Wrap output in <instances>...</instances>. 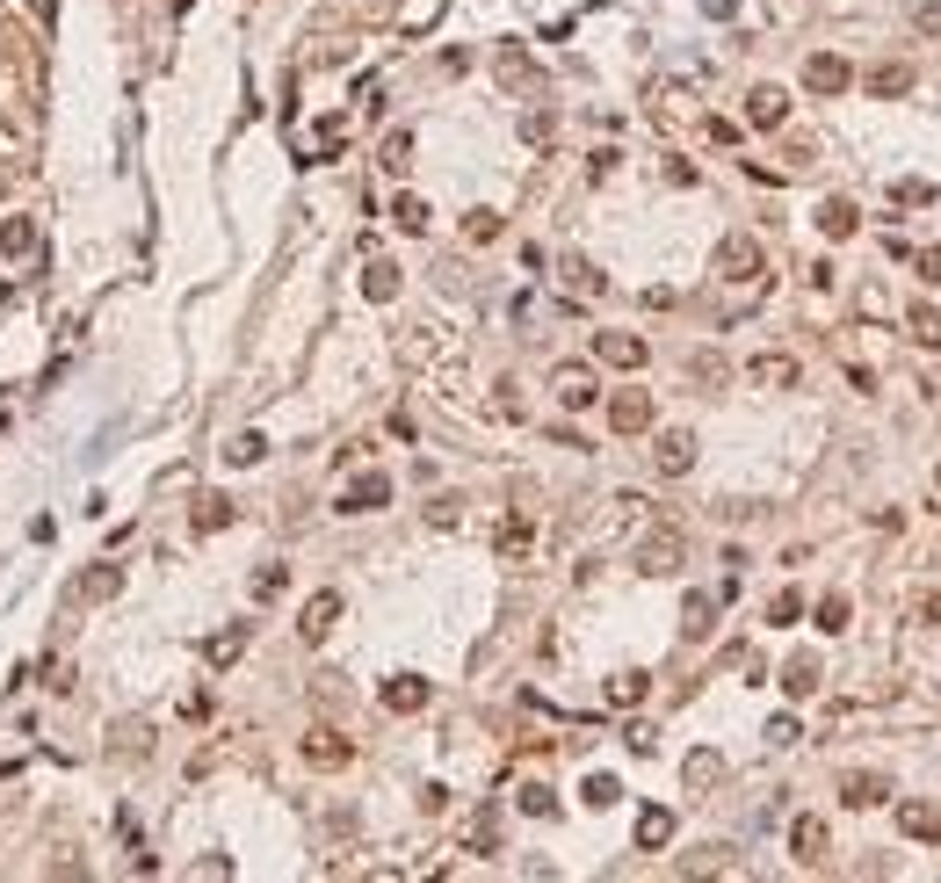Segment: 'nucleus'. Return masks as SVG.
Segmentation results:
<instances>
[{
	"label": "nucleus",
	"mask_w": 941,
	"mask_h": 883,
	"mask_svg": "<svg viewBox=\"0 0 941 883\" xmlns=\"http://www.w3.org/2000/svg\"><path fill=\"white\" fill-rule=\"evenodd\" d=\"M746 377L761 384V391H789V384H797V362H789V355H761Z\"/></svg>",
	"instance_id": "nucleus-14"
},
{
	"label": "nucleus",
	"mask_w": 941,
	"mask_h": 883,
	"mask_svg": "<svg viewBox=\"0 0 941 883\" xmlns=\"http://www.w3.org/2000/svg\"><path fill=\"white\" fill-rule=\"evenodd\" d=\"M913 268H920V276H927V283H941V247H927V254H913Z\"/></svg>",
	"instance_id": "nucleus-48"
},
{
	"label": "nucleus",
	"mask_w": 941,
	"mask_h": 883,
	"mask_svg": "<svg viewBox=\"0 0 941 883\" xmlns=\"http://www.w3.org/2000/svg\"><path fill=\"white\" fill-rule=\"evenodd\" d=\"M464 232H471V239H500V218H493V210H471Z\"/></svg>",
	"instance_id": "nucleus-44"
},
{
	"label": "nucleus",
	"mask_w": 941,
	"mask_h": 883,
	"mask_svg": "<svg viewBox=\"0 0 941 883\" xmlns=\"http://www.w3.org/2000/svg\"><path fill=\"white\" fill-rule=\"evenodd\" d=\"M362 297H370V304L399 297V261H370V268H362Z\"/></svg>",
	"instance_id": "nucleus-13"
},
{
	"label": "nucleus",
	"mask_w": 941,
	"mask_h": 883,
	"mask_svg": "<svg viewBox=\"0 0 941 883\" xmlns=\"http://www.w3.org/2000/svg\"><path fill=\"white\" fill-rule=\"evenodd\" d=\"M688 370H695V377H703V384H724V362H717V355H695V362H688Z\"/></svg>",
	"instance_id": "nucleus-45"
},
{
	"label": "nucleus",
	"mask_w": 941,
	"mask_h": 883,
	"mask_svg": "<svg viewBox=\"0 0 941 883\" xmlns=\"http://www.w3.org/2000/svg\"><path fill=\"white\" fill-rule=\"evenodd\" d=\"M0 247H8V254L22 261L29 247H37V225H29V218H8V225H0Z\"/></svg>",
	"instance_id": "nucleus-27"
},
{
	"label": "nucleus",
	"mask_w": 941,
	"mask_h": 883,
	"mask_svg": "<svg viewBox=\"0 0 941 883\" xmlns=\"http://www.w3.org/2000/svg\"><path fill=\"white\" fill-rule=\"evenodd\" d=\"M847 616H855V608H847V594H826V601H818V630H826V637H840Z\"/></svg>",
	"instance_id": "nucleus-28"
},
{
	"label": "nucleus",
	"mask_w": 941,
	"mask_h": 883,
	"mask_svg": "<svg viewBox=\"0 0 941 883\" xmlns=\"http://www.w3.org/2000/svg\"><path fill=\"white\" fill-rule=\"evenodd\" d=\"M797 616H804V594H797V587H782V594L768 601V623L782 630V623H797Z\"/></svg>",
	"instance_id": "nucleus-33"
},
{
	"label": "nucleus",
	"mask_w": 941,
	"mask_h": 883,
	"mask_svg": "<svg viewBox=\"0 0 941 883\" xmlns=\"http://www.w3.org/2000/svg\"><path fill=\"white\" fill-rule=\"evenodd\" d=\"M616 797H623V789H616V775H587V804H594V811H609Z\"/></svg>",
	"instance_id": "nucleus-39"
},
{
	"label": "nucleus",
	"mask_w": 941,
	"mask_h": 883,
	"mask_svg": "<svg viewBox=\"0 0 941 883\" xmlns=\"http://www.w3.org/2000/svg\"><path fill=\"white\" fill-rule=\"evenodd\" d=\"M529 551V522H522V514H507V522H500V558H522Z\"/></svg>",
	"instance_id": "nucleus-29"
},
{
	"label": "nucleus",
	"mask_w": 941,
	"mask_h": 883,
	"mask_svg": "<svg viewBox=\"0 0 941 883\" xmlns=\"http://www.w3.org/2000/svg\"><path fill=\"white\" fill-rule=\"evenodd\" d=\"M609 428L616 435H645L652 428V399H645V391H616V399H609Z\"/></svg>",
	"instance_id": "nucleus-4"
},
{
	"label": "nucleus",
	"mask_w": 941,
	"mask_h": 883,
	"mask_svg": "<svg viewBox=\"0 0 941 883\" xmlns=\"http://www.w3.org/2000/svg\"><path fill=\"white\" fill-rule=\"evenodd\" d=\"M905 87H913V73H905V66H876V73H869V95H905Z\"/></svg>",
	"instance_id": "nucleus-31"
},
{
	"label": "nucleus",
	"mask_w": 941,
	"mask_h": 883,
	"mask_svg": "<svg viewBox=\"0 0 941 883\" xmlns=\"http://www.w3.org/2000/svg\"><path fill=\"white\" fill-rule=\"evenodd\" d=\"M637 565H645V572H674L681 565V536H652L645 551H637Z\"/></svg>",
	"instance_id": "nucleus-21"
},
{
	"label": "nucleus",
	"mask_w": 941,
	"mask_h": 883,
	"mask_svg": "<svg viewBox=\"0 0 941 883\" xmlns=\"http://www.w3.org/2000/svg\"><path fill=\"white\" fill-rule=\"evenodd\" d=\"M905 326H913L920 348H941V312H934V304H913V319H905Z\"/></svg>",
	"instance_id": "nucleus-25"
},
{
	"label": "nucleus",
	"mask_w": 941,
	"mask_h": 883,
	"mask_svg": "<svg viewBox=\"0 0 941 883\" xmlns=\"http://www.w3.org/2000/svg\"><path fill=\"white\" fill-rule=\"evenodd\" d=\"M710 608H717V594H688V608H681V637H710Z\"/></svg>",
	"instance_id": "nucleus-24"
},
{
	"label": "nucleus",
	"mask_w": 941,
	"mask_h": 883,
	"mask_svg": "<svg viewBox=\"0 0 941 883\" xmlns=\"http://www.w3.org/2000/svg\"><path fill=\"white\" fill-rule=\"evenodd\" d=\"M522 811H529V818H551V811H558V797H551L543 782H529V789H522Z\"/></svg>",
	"instance_id": "nucleus-42"
},
{
	"label": "nucleus",
	"mask_w": 941,
	"mask_h": 883,
	"mask_svg": "<svg viewBox=\"0 0 941 883\" xmlns=\"http://www.w3.org/2000/svg\"><path fill=\"white\" fill-rule=\"evenodd\" d=\"M920 616H927V623H941V587H934V594L920 601Z\"/></svg>",
	"instance_id": "nucleus-51"
},
{
	"label": "nucleus",
	"mask_w": 941,
	"mask_h": 883,
	"mask_svg": "<svg viewBox=\"0 0 941 883\" xmlns=\"http://www.w3.org/2000/svg\"><path fill=\"white\" fill-rule=\"evenodd\" d=\"M261 456H268V442H261V435H232L225 464H261Z\"/></svg>",
	"instance_id": "nucleus-36"
},
{
	"label": "nucleus",
	"mask_w": 941,
	"mask_h": 883,
	"mask_svg": "<svg viewBox=\"0 0 941 883\" xmlns=\"http://www.w3.org/2000/svg\"><path fill=\"white\" fill-rule=\"evenodd\" d=\"M645 681H652V674H616V681H609V703H645Z\"/></svg>",
	"instance_id": "nucleus-37"
},
{
	"label": "nucleus",
	"mask_w": 941,
	"mask_h": 883,
	"mask_svg": "<svg viewBox=\"0 0 941 883\" xmlns=\"http://www.w3.org/2000/svg\"><path fill=\"white\" fill-rule=\"evenodd\" d=\"M551 131H558V116H551V109H529V116H522V138H529V145H543Z\"/></svg>",
	"instance_id": "nucleus-40"
},
{
	"label": "nucleus",
	"mask_w": 941,
	"mask_h": 883,
	"mask_svg": "<svg viewBox=\"0 0 941 883\" xmlns=\"http://www.w3.org/2000/svg\"><path fill=\"white\" fill-rule=\"evenodd\" d=\"M551 391H558V406H572V413L601 399V391H594V370H587V362H558V370H551Z\"/></svg>",
	"instance_id": "nucleus-3"
},
{
	"label": "nucleus",
	"mask_w": 941,
	"mask_h": 883,
	"mask_svg": "<svg viewBox=\"0 0 941 883\" xmlns=\"http://www.w3.org/2000/svg\"><path fill=\"white\" fill-rule=\"evenodd\" d=\"M391 225H399V232H428V203H420V196H399V203H391Z\"/></svg>",
	"instance_id": "nucleus-26"
},
{
	"label": "nucleus",
	"mask_w": 941,
	"mask_h": 883,
	"mask_svg": "<svg viewBox=\"0 0 941 883\" xmlns=\"http://www.w3.org/2000/svg\"><path fill=\"white\" fill-rule=\"evenodd\" d=\"M116 587H124V572H116V565H102V572H87V580H80V594H87V601H109Z\"/></svg>",
	"instance_id": "nucleus-30"
},
{
	"label": "nucleus",
	"mask_w": 941,
	"mask_h": 883,
	"mask_svg": "<svg viewBox=\"0 0 941 883\" xmlns=\"http://www.w3.org/2000/svg\"><path fill=\"white\" fill-rule=\"evenodd\" d=\"M384 167H391V174H406V167H413V138H406V131H399V138H384Z\"/></svg>",
	"instance_id": "nucleus-41"
},
{
	"label": "nucleus",
	"mask_w": 941,
	"mask_h": 883,
	"mask_svg": "<svg viewBox=\"0 0 941 883\" xmlns=\"http://www.w3.org/2000/svg\"><path fill=\"white\" fill-rule=\"evenodd\" d=\"M789 847H797V862H826V826H818V818H797V826H789Z\"/></svg>",
	"instance_id": "nucleus-18"
},
{
	"label": "nucleus",
	"mask_w": 941,
	"mask_h": 883,
	"mask_svg": "<svg viewBox=\"0 0 941 883\" xmlns=\"http://www.w3.org/2000/svg\"><path fill=\"white\" fill-rule=\"evenodd\" d=\"M384 500H391V478H384V471H362L348 493H341V514H377Z\"/></svg>",
	"instance_id": "nucleus-5"
},
{
	"label": "nucleus",
	"mask_w": 941,
	"mask_h": 883,
	"mask_svg": "<svg viewBox=\"0 0 941 883\" xmlns=\"http://www.w3.org/2000/svg\"><path fill=\"white\" fill-rule=\"evenodd\" d=\"M840 797L855 804V811H869V804H884V797H891V782H884V775H847V782H840Z\"/></svg>",
	"instance_id": "nucleus-17"
},
{
	"label": "nucleus",
	"mask_w": 941,
	"mask_h": 883,
	"mask_svg": "<svg viewBox=\"0 0 941 883\" xmlns=\"http://www.w3.org/2000/svg\"><path fill=\"white\" fill-rule=\"evenodd\" d=\"M818 681H826V674H818V659H811V652H797V659L782 666V688L797 695V703H804V695H818Z\"/></svg>",
	"instance_id": "nucleus-15"
},
{
	"label": "nucleus",
	"mask_w": 941,
	"mask_h": 883,
	"mask_svg": "<svg viewBox=\"0 0 941 883\" xmlns=\"http://www.w3.org/2000/svg\"><path fill=\"white\" fill-rule=\"evenodd\" d=\"M428 681H420V674H391L384 681V710H399V717H413V710H428Z\"/></svg>",
	"instance_id": "nucleus-7"
},
{
	"label": "nucleus",
	"mask_w": 941,
	"mask_h": 883,
	"mask_svg": "<svg viewBox=\"0 0 941 883\" xmlns=\"http://www.w3.org/2000/svg\"><path fill=\"white\" fill-rule=\"evenodd\" d=\"M804 87L811 95H847V87H855V66L833 58V51H818V58H804Z\"/></svg>",
	"instance_id": "nucleus-2"
},
{
	"label": "nucleus",
	"mask_w": 941,
	"mask_h": 883,
	"mask_svg": "<svg viewBox=\"0 0 941 883\" xmlns=\"http://www.w3.org/2000/svg\"><path fill=\"white\" fill-rule=\"evenodd\" d=\"M717 775H724V760H717V753H695V760H688V789H710Z\"/></svg>",
	"instance_id": "nucleus-35"
},
{
	"label": "nucleus",
	"mask_w": 941,
	"mask_h": 883,
	"mask_svg": "<svg viewBox=\"0 0 941 883\" xmlns=\"http://www.w3.org/2000/svg\"><path fill=\"white\" fill-rule=\"evenodd\" d=\"M594 355L601 362H616V370H645V341H637V333H594Z\"/></svg>",
	"instance_id": "nucleus-6"
},
{
	"label": "nucleus",
	"mask_w": 941,
	"mask_h": 883,
	"mask_svg": "<svg viewBox=\"0 0 941 883\" xmlns=\"http://www.w3.org/2000/svg\"><path fill=\"white\" fill-rule=\"evenodd\" d=\"M782 116H789V95H782V87H753V95H746V124H761V131H775Z\"/></svg>",
	"instance_id": "nucleus-10"
},
{
	"label": "nucleus",
	"mask_w": 941,
	"mask_h": 883,
	"mask_svg": "<svg viewBox=\"0 0 941 883\" xmlns=\"http://www.w3.org/2000/svg\"><path fill=\"white\" fill-rule=\"evenodd\" d=\"M913 22L927 29V37H941V8H934V0H927V8H913Z\"/></svg>",
	"instance_id": "nucleus-49"
},
{
	"label": "nucleus",
	"mask_w": 941,
	"mask_h": 883,
	"mask_svg": "<svg viewBox=\"0 0 941 883\" xmlns=\"http://www.w3.org/2000/svg\"><path fill=\"white\" fill-rule=\"evenodd\" d=\"M652 464H659L666 478H681V471L695 464V435H688V428H666V435H659V449H652Z\"/></svg>",
	"instance_id": "nucleus-8"
},
{
	"label": "nucleus",
	"mask_w": 941,
	"mask_h": 883,
	"mask_svg": "<svg viewBox=\"0 0 941 883\" xmlns=\"http://www.w3.org/2000/svg\"><path fill=\"white\" fill-rule=\"evenodd\" d=\"M225 522H232V500H225V493L196 500V529H225Z\"/></svg>",
	"instance_id": "nucleus-32"
},
{
	"label": "nucleus",
	"mask_w": 941,
	"mask_h": 883,
	"mask_svg": "<svg viewBox=\"0 0 941 883\" xmlns=\"http://www.w3.org/2000/svg\"><path fill=\"white\" fill-rule=\"evenodd\" d=\"M891 203H898V210H927V203H934V181H920V174L891 181Z\"/></svg>",
	"instance_id": "nucleus-22"
},
{
	"label": "nucleus",
	"mask_w": 941,
	"mask_h": 883,
	"mask_svg": "<svg viewBox=\"0 0 941 883\" xmlns=\"http://www.w3.org/2000/svg\"><path fill=\"white\" fill-rule=\"evenodd\" d=\"M768 746H797V717H775L768 724Z\"/></svg>",
	"instance_id": "nucleus-46"
},
{
	"label": "nucleus",
	"mask_w": 941,
	"mask_h": 883,
	"mask_svg": "<svg viewBox=\"0 0 941 883\" xmlns=\"http://www.w3.org/2000/svg\"><path fill=\"white\" fill-rule=\"evenodd\" d=\"M623 746H630V753H652L659 739H652V724H630V732H623Z\"/></svg>",
	"instance_id": "nucleus-47"
},
{
	"label": "nucleus",
	"mask_w": 941,
	"mask_h": 883,
	"mask_svg": "<svg viewBox=\"0 0 941 883\" xmlns=\"http://www.w3.org/2000/svg\"><path fill=\"white\" fill-rule=\"evenodd\" d=\"M703 15H717V22H724V15H739V0H703Z\"/></svg>",
	"instance_id": "nucleus-50"
},
{
	"label": "nucleus",
	"mask_w": 941,
	"mask_h": 883,
	"mask_svg": "<svg viewBox=\"0 0 941 883\" xmlns=\"http://www.w3.org/2000/svg\"><path fill=\"white\" fill-rule=\"evenodd\" d=\"M898 826H905V840H941V811L934 804H898Z\"/></svg>",
	"instance_id": "nucleus-16"
},
{
	"label": "nucleus",
	"mask_w": 941,
	"mask_h": 883,
	"mask_svg": "<svg viewBox=\"0 0 941 883\" xmlns=\"http://www.w3.org/2000/svg\"><path fill=\"white\" fill-rule=\"evenodd\" d=\"M717 276H724V283H753V276H761V239L732 232V239L717 247Z\"/></svg>",
	"instance_id": "nucleus-1"
},
{
	"label": "nucleus",
	"mask_w": 941,
	"mask_h": 883,
	"mask_svg": "<svg viewBox=\"0 0 941 883\" xmlns=\"http://www.w3.org/2000/svg\"><path fill=\"white\" fill-rule=\"evenodd\" d=\"M565 283L580 290V297H601V268L594 261H565Z\"/></svg>",
	"instance_id": "nucleus-34"
},
{
	"label": "nucleus",
	"mask_w": 941,
	"mask_h": 883,
	"mask_svg": "<svg viewBox=\"0 0 941 883\" xmlns=\"http://www.w3.org/2000/svg\"><path fill=\"white\" fill-rule=\"evenodd\" d=\"M818 232H826V239H855L862 232V210L847 203V196H826V203H818Z\"/></svg>",
	"instance_id": "nucleus-9"
},
{
	"label": "nucleus",
	"mask_w": 941,
	"mask_h": 883,
	"mask_svg": "<svg viewBox=\"0 0 941 883\" xmlns=\"http://www.w3.org/2000/svg\"><path fill=\"white\" fill-rule=\"evenodd\" d=\"M283 587H290V572H283V565H268V572H254V601H276Z\"/></svg>",
	"instance_id": "nucleus-38"
},
{
	"label": "nucleus",
	"mask_w": 941,
	"mask_h": 883,
	"mask_svg": "<svg viewBox=\"0 0 941 883\" xmlns=\"http://www.w3.org/2000/svg\"><path fill=\"white\" fill-rule=\"evenodd\" d=\"M666 840H674V811H645V818H637V847H645V855H652V847H666Z\"/></svg>",
	"instance_id": "nucleus-19"
},
{
	"label": "nucleus",
	"mask_w": 941,
	"mask_h": 883,
	"mask_svg": "<svg viewBox=\"0 0 941 883\" xmlns=\"http://www.w3.org/2000/svg\"><path fill=\"white\" fill-rule=\"evenodd\" d=\"M333 616H341V594H333V587H326V594H312V601H305V623H297V630H305V637H312V645H319V637L333 630Z\"/></svg>",
	"instance_id": "nucleus-11"
},
{
	"label": "nucleus",
	"mask_w": 941,
	"mask_h": 883,
	"mask_svg": "<svg viewBox=\"0 0 941 883\" xmlns=\"http://www.w3.org/2000/svg\"><path fill=\"white\" fill-rule=\"evenodd\" d=\"M435 8H442V0H413V8L399 15V29H428V22H435Z\"/></svg>",
	"instance_id": "nucleus-43"
},
{
	"label": "nucleus",
	"mask_w": 941,
	"mask_h": 883,
	"mask_svg": "<svg viewBox=\"0 0 941 883\" xmlns=\"http://www.w3.org/2000/svg\"><path fill=\"white\" fill-rule=\"evenodd\" d=\"M348 753H355V746H348L341 732H312V739H305V760H312V768H348Z\"/></svg>",
	"instance_id": "nucleus-12"
},
{
	"label": "nucleus",
	"mask_w": 941,
	"mask_h": 883,
	"mask_svg": "<svg viewBox=\"0 0 941 883\" xmlns=\"http://www.w3.org/2000/svg\"><path fill=\"white\" fill-rule=\"evenodd\" d=\"M500 80H507V87H536V66H529V51H522V44H507V51H500Z\"/></svg>",
	"instance_id": "nucleus-23"
},
{
	"label": "nucleus",
	"mask_w": 941,
	"mask_h": 883,
	"mask_svg": "<svg viewBox=\"0 0 941 883\" xmlns=\"http://www.w3.org/2000/svg\"><path fill=\"white\" fill-rule=\"evenodd\" d=\"M239 652H247V623H232V630H218V637L203 645V659H210V666H232Z\"/></svg>",
	"instance_id": "nucleus-20"
}]
</instances>
